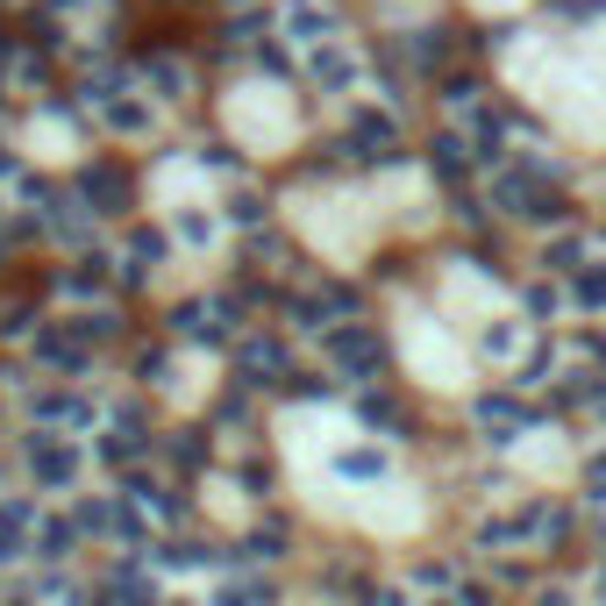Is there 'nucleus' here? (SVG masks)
I'll return each instance as SVG.
<instances>
[{
  "instance_id": "obj_1",
  "label": "nucleus",
  "mask_w": 606,
  "mask_h": 606,
  "mask_svg": "<svg viewBox=\"0 0 606 606\" xmlns=\"http://www.w3.org/2000/svg\"><path fill=\"white\" fill-rule=\"evenodd\" d=\"M314 343H322V364H328L336 378H357V386H371V378L386 371V336H378L364 314H343V322H328Z\"/></svg>"
},
{
  "instance_id": "obj_2",
  "label": "nucleus",
  "mask_w": 606,
  "mask_h": 606,
  "mask_svg": "<svg viewBox=\"0 0 606 606\" xmlns=\"http://www.w3.org/2000/svg\"><path fill=\"white\" fill-rule=\"evenodd\" d=\"M242 322H250V300H242V293H207V300H186V307L172 314V336L221 350V343L242 336Z\"/></svg>"
},
{
  "instance_id": "obj_3",
  "label": "nucleus",
  "mask_w": 606,
  "mask_h": 606,
  "mask_svg": "<svg viewBox=\"0 0 606 606\" xmlns=\"http://www.w3.org/2000/svg\"><path fill=\"white\" fill-rule=\"evenodd\" d=\"M121 499H129L150 528H178V521L193 513V499L178 493V485H164L158 472H143V464H129V472H121Z\"/></svg>"
},
{
  "instance_id": "obj_4",
  "label": "nucleus",
  "mask_w": 606,
  "mask_h": 606,
  "mask_svg": "<svg viewBox=\"0 0 606 606\" xmlns=\"http://www.w3.org/2000/svg\"><path fill=\"white\" fill-rule=\"evenodd\" d=\"M285 371H293V350L279 336H236V386L242 392L285 386Z\"/></svg>"
},
{
  "instance_id": "obj_5",
  "label": "nucleus",
  "mask_w": 606,
  "mask_h": 606,
  "mask_svg": "<svg viewBox=\"0 0 606 606\" xmlns=\"http://www.w3.org/2000/svg\"><path fill=\"white\" fill-rule=\"evenodd\" d=\"M472 414H478L485 443H499V450H507L513 435H521L528 421H535V407L521 400V386H507V392H478V400H472Z\"/></svg>"
},
{
  "instance_id": "obj_6",
  "label": "nucleus",
  "mask_w": 606,
  "mask_h": 606,
  "mask_svg": "<svg viewBox=\"0 0 606 606\" xmlns=\"http://www.w3.org/2000/svg\"><path fill=\"white\" fill-rule=\"evenodd\" d=\"M22 457H29V472H36V485H43V493H65V485L79 478V450H72L57 429H36V435H29V450H22Z\"/></svg>"
},
{
  "instance_id": "obj_7",
  "label": "nucleus",
  "mask_w": 606,
  "mask_h": 606,
  "mask_svg": "<svg viewBox=\"0 0 606 606\" xmlns=\"http://www.w3.org/2000/svg\"><path fill=\"white\" fill-rule=\"evenodd\" d=\"M79 201L94 207V215H121V207L136 201V178L121 172V164H86L79 172Z\"/></svg>"
},
{
  "instance_id": "obj_8",
  "label": "nucleus",
  "mask_w": 606,
  "mask_h": 606,
  "mask_svg": "<svg viewBox=\"0 0 606 606\" xmlns=\"http://www.w3.org/2000/svg\"><path fill=\"white\" fill-rule=\"evenodd\" d=\"M307 79L322 86V94H350V86H357V57L343 51V36L307 43Z\"/></svg>"
},
{
  "instance_id": "obj_9",
  "label": "nucleus",
  "mask_w": 606,
  "mask_h": 606,
  "mask_svg": "<svg viewBox=\"0 0 606 606\" xmlns=\"http://www.w3.org/2000/svg\"><path fill=\"white\" fill-rule=\"evenodd\" d=\"M429 172L443 178L450 193H464V186H472L478 158H472V143H464V129H443V136H435V143H429Z\"/></svg>"
},
{
  "instance_id": "obj_10",
  "label": "nucleus",
  "mask_w": 606,
  "mask_h": 606,
  "mask_svg": "<svg viewBox=\"0 0 606 606\" xmlns=\"http://www.w3.org/2000/svg\"><path fill=\"white\" fill-rule=\"evenodd\" d=\"M29 414L51 421V429H94V421H100V400H86V392H36V400H29Z\"/></svg>"
},
{
  "instance_id": "obj_11",
  "label": "nucleus",
  "mask_w": 606,
  "mask_h": 606,
  "mask_svg": "<svg viewBox=\"0 0 606 606\" xmlns=\"http://www.w3.org/2000/svg\"><path fill=\"white\" fill-rule=\"evenodd\" d=\"M164 257H172V236L164 229H136L121 242V285H143V271H158Z\"/></svg>"
},
{
  "instance_id": "obj_12",
  "label": "nucleus",
  "mask_w": 606,
  "mask_h": 606,
  "mask_svg": "<svg viewBox=\"0 0 606 606\" xmlns=\"http://www.w3.org/2000/svg\"><path fill=\"white\" fill-rule=\"evenodd\" d=\"M100 121H108L115 136H150L158 129V108H150V94H115V100H100Z\"/></svg>"
},
{
  "instance_id": "obj_13",
  "label": "nucleus",
  "mask_w": 606,
  "mask_h": 606,
  "mask_svg": "<svg viewBox=\"0 0 606 606\" xmlns=\"http://www.w3.org/2000/svg\"><path fill=\"white\" fill-rule=\"evenodd\" d=\"M357 421H364V429H386V435H414V421H407V407L392 400L386 386H364V392H357Z\"/></svg>"
},
{
  "instance_id": "obj_14",
  "label": "nucleus",
  "mask_w": 606,
  "mask_h": 606,
  "mask_svg": "<svg viewBox=\"0 0 606 606\" xmlns=\"http://www.w3.org/2000/svg\"><path fill=\"white\" fill-rule=\"evenodd\" d=\"M136 79L158 86V100H193V72L178 65V57H164V51H150L143 65H136Z\"/></svg>"
},
{
  "instance_id": "obj_15",
  "label": "nucleus",
  "mask_w": 606,
  "mask_h": 606,
  "mask_svg": "<svg viewBox=\"0 0 606 606\" xmlns=\"http://www.w3.org/2000/svg\"><path fill=\"white\" fill-rule=\"evenodd\" d=\"M450 57H457V43H450V29H414V36H407V65L414 72H450Z\"/></svg>"
},
{
  "instance_id": "obj_16",
  "label": "nucleus",
  "mask_w": 606,
  "mask_h": 606,
  "mask_svg": "<svg viewBox=\"0 0 606 606\" xmlns=\"http://www.w3.org/2000/svg\"><path fill=\"white\" fill-rule=\"evenodd\" d=\"M72 550H79V521H72V513H65V521H57V513H36L29 556H51V564H57V556H72Z\"/></svg>"
},
{
  "instance_id": "obj_17",
  "label": "nucleus",
  "mask_w": 606,
  "mask_h": 606,
  "mask_svg": "<svg viewBox=\"0 0 606 606\" xmlns=\"http://www.w3.org/2000/svg\"><path fill=\"white\" fill-rule=\"evenodd\" d=\"M108 264H115V257H100V250H94V257H79V264L65 271V293H72V300L108 293V285H115V271H108Z\"/></svg>"
},
{
  "instance_id": "obj_18",
  "label": "nucleus",
  "mask_w": 606,
  "mask_h": 606,
  "mask_svg": "<svg viewBox=\"0 0 606 606\" xmlns=\"http://www.w3.org/2000/svg\"><path fill=\"white\" fill-rule=\"evenodd\" d=\"M435 100H443L450 115H464L472 100H485V79L478 72H435Z\"/></svg>"
},
{
  "instance_id": "obj_19",
  "label": "nucleus",
  "mask_w": 606,
  "mask_h": 606,
  "mask_svg": "<svg viewBox=\"0 0 606 606\" xmlns=\"http://www.w3.org/2000/svg\"><path fill=\"white\" fill-rule=\"evenodd\" d=\"M158 457L164 464H172V472H207V443H201V435H158Z\"/></svg>"
},
{
  "instance_id": "obj_20",
  "label": "nucleus",
  "mask_w": 606,
  "mask_h": 606,
  "mask_svg": "<svg viewBox=\"0 0 606 606\" xmlns=\"http://www.w3.org/2000/svg\"><path fill=\"white\" fill-rule=\"evenodd\" d=\"M585 250H593L585 236H556V242H542V271H556V279H571V271L585 264Z\"/></svg>"
},
{
  "instance_id": "obj_21",
  "label": "nucleus",
  "mask_w": 606,
  "mask_h": 606,
  "mask_svg": "<svg viewBox=\"0 0 606 606\" xmlns=\"http://www.w3.org/2000/svg\"><path fill=\"white\" fill-rule=\"evenodd\" d=\"M65 328H72V336H79V343H115V336H121V322H115L108 307H86V314H72Z\"/></svg>"
},
{
  "instance_id": "obj_22",
  "label": "nucleus",
  "mask_w": 606,
  "mask_h": 606,
  "mask_svg": "<svg viewBox=\"0 0 606 606\" xmlns=\"http://www.w3.org/2000/svg\"><path fill=\"white\" fill-rule=\"evenodd\" d=\"M336 472H343V478H386V472H392V457H386V450H343Z\"/></svg>"
},
{
  "instance_id": "obj_23",
  "label": "nucleus",
  "mask_w": 606,
  "mask_h": 606,
  "mask_svg": "<svg viewBox=\"0 0 606 606\" xmlns=\"http://www.w3.org/2000/svg\"><path fill=\"white\" fill-rule=\"evenodd\" d=\"M571 300H578V307H606V264H578L571 271Z\"/></svg>"
},
{
  "instance_id": "obj_24",
  "label": "nucleus",
  "mask_w": 606,
  "mask_h": 606,
  "mask_svg": "<svg viewBox=\"0 0 606 606\" xmlns=\"http://www.w3.org/2000/svg\"><path fill=\"white\" fill-rule=\"evenodd\" d=\"M528 314H535V322H556V314H564L571 307V293H564V285H528Z\"/></svg>"
},
{
  "instance_id": "obj_25",
  "label": "nucleus",
  "mask_w": 606,
  "mask_h": 606,
  "mask_svg": "<svg viewBox=\"0 0 606 606\" xmlns=\"http://www.w3.org/2000/svg\"><path fill=\"white\" fill-rule=\"evenodd\" d=\"M542 371H556V350H542V343H535V350H528V357H521V371H513V386H521V392H535V386H550V378H542Z\"/></svg>"
},
{
  "instance_id": "obj_26",
  "label": "nucleus",
  "mask_w": 606,
  "mask_h": 606,
  "mask_svg": "<svg viewBox=\"0 0 606 606\" xmlns=\"http://www.w3.org/2000/svg\"><path fill=\"white\" fill-rule=\"evenodd\" d=\"M100 593H115V599H150V593H158V578H143V571H115V578H100Z\"/></svg>"
},
{
  "instance_id": "obj_27",
  "label": "nucleus",
  "mask_w": 606,
  "mask_h": 606,
  "mask_svg": "<svg viewBox=\"0 0 606 606\" xmlns=\"http://www.w3.org/2000/svg\"><path fill=\"white\" fill-rule=\"evenodd\" d=\"M221 599H271V578H221Z\"/></svg>"
},
{
  "instance_id": "obj_28",
  "label": "nucleus",
  "mask_w": 606,
  "mask_h": 606,
  "mask_svg": "<svg viewBox=\"0 0 606 606\" xmlns=\"http://www.w3.org/2000/svg\"><path fill=\"white\" fill-rule=\"evenodd\" d=\"M585 499H593V507H606V450H593V457H585Z\"/></svg>"
},
{
  "instance_id": "obj_29",
  "label": "nucleus",
  "mask_w": 606,
  "mask_h": 606,
  "mask_svg": "<svg viewBox=\"0 0 606 606\" xmlns=\"http://www.w3.org/2000/svg\"><path fill=\"white\" fill-rule=\"evenodd\" d=\"M229 221H236V229H257V221H264V201H250V193H229Z\"/></svg>"
},
{
  "instance_id": "obj_30",
  "label": "nucleus",
  "mask_w": 606,
  "mask_h": 606,
  "mask_svg": "<svg viewBox=\"0 0 606 606\" xmlns=\"http://www.w3.org/2000/svg\"><path fill=\"white\" fill-rule=\"evenodd\" d=\"M215 421H221V429H242V421H250V400H242V392H229V400H215Z\"/></svg>"
},
{
  "instance_id": "obj_31",
  "label": "nucleus",
  "mask_w": 606,
  "mask_h": 606,
  "mask_svg": "<svg viewBox=\"0 0 606 606\" xmlns=\"http://www.w3.org/2000/svg\"><path fill=\"white\" fill-rule=\"evenodd\" d=\"M201 172H242V164H236L221 143H201Z\"/></svg>"
},
{
  "instance_id": "obj_32",
  "label": "nucleus",
  "mask_w": 606,
  "mask_h": 606,
  "mask_svg": "<svg viewBox=\"0 0 606 606\" xmlns=\"http://www.w3.org/2000/svg\"><path fill=\"white\" fill-rule=\"evenodd\" d=\"M164 364H172L164 350H143V357H136V378H150V386H158V378H164Z\"/></svg>"
},
{
  "instance_id": "obj_33",
  "label": "nucleus",
  "mask_w": 606,
  "mask_h": 606,
  "mask_svg": "<svg viewBox=\"0 0 606 606\" xmlns=\"http://www.w3.org/2000/svg\"><path fill=\"white\" fill-rule=\"evenodd\" d=\"M585 407H593V421H599V429H606V371L593 378V400H585Z\"/></svg>"
},
{
  "instance_id": "obj_34",
  "label": "nucleus",
  "mask_w": 606,
  "mask_h": 606,
  "mask_svg": "<svg viewBox=\"0 0 606 606\" xmlns=\"http://www.w3.org/2000/svg\"><path fill=\"white\" fill-rule=\"evenodd\" d=\"M585 364H599V371H606V336H585Z\"/></svg>"
},
{
  "instance_id": "obj_35",
  "label": "nucleus",
  "mask_w": 606,
  "mask_h": 606,
  "mask_svg": "<svg viewBox=\"0 0 606 606\" xmlns=\"http://www.w3.org/2000/svg\"><path fill=\"white\" fill-rule=\"evenodd\" d=\"M51 8H108V0H51Z\"/></svg>"
}]
</instances>
